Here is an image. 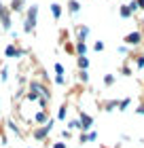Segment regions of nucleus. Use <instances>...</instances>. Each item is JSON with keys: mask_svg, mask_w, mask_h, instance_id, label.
Instances as JSON below:
<instances>
[{"mask_svg": "<svg viewBox=\"0 0 144 148\" xmlns=\"http://www.w3.org/2000/svg\"><path fill=\"white\" fill-rule=\"evenodd\" d=\"M36 15H38V6L32 4L28 13H25V23H23V32H28V34H32L34 32V25H36Z\"/></svg>", "mask_w": 144, "mask_h": 148, "instance_id": "nucleus-1", "label": "nucleus"}, {"mask_svg": "<svg viewBox=\"0 0 144 148\" xmlns=\"http://www.w3.org/2000/svg\"><path fill=\"white\" fill-rule=\"evenodd\" d=\"M30 91L38 93V95L43 97V99H47V102L51 99V93H49V89H47V87H45L43 83H38V80H32V83H30Z\"/></svg>", "mask_w": 144, "mask_h": 148, "instance_id": "nucleus-2", "label": "nucleus"}, {"mask_svg": "<svg viewBox=\"0 0 144 148\" xmlns=\"http://www.w3.org/2000/svg\"><path fill=\"white\" fill-rule=\"evenodd\" d=\"M53 129V121H49L47 125H40L34 129V140H45L47 136H49V131Z\"/></svg>", "mask_w": 144, "mask_h": 148, "instance_id": "nucleus-3", "label": "nucleus"}, {"mask_svg": "<svg viewBox=\"0 0 144 148\" xmlns=\"http://www.w3.org/2000/svg\"><path fill=\"white\" fill-rule=\"evenodd\" d=\"M0 23L4 30H11V15H9V9L2 4V0H0Z\"/></svg>", "mask_w": 144, "mask_h": 148, "instance_id": "nucleus-4", "label": "nucleus"}, {"mask_svg": "<svg viewBox=\"0 0 144 148\" xmlns=\"http://www.w3.org/2000/svg\"><path fill=\"white\" fill-rule=\"evenodd\" d=\"M79 119H81V125H83V133L91 131V125H93V116H89L87 112H79Z\"/></svg>", "mask_w": 144, "mask_h": 148, "instance_id": "nucleus-5", "label": "nucleus"}, {"mask_svg": "<svg viewBox=\"0 0 144 148\" xmlns=\"http://www.w3.org/2000/svg\"><path fill=\"white\" fill-rule=\"evenodd\" d=\"M34 123H36V125H47V123H49V114H47V110H38L36 114H34Z\"/></svg>", "mask_w": 144, "mask_h": 148, "instance_id": "nucleus-6", "label": "nucleus"}, {"mask_svg": "<svg viewBox=\"0 0 144 148\" xmlns=\"http://www.w3.org/2000/svg\"><path fill=\"white\" fill-rule=\"evenodd\" d=\"M125 42H129V45H138V42H142V34H140V32H132V34L125 36Z\"/></svg>", "mask_w": 144, "mask_h": 148, "instance_id": "nucleus-7", "label": "nucleus"}, {"mask_svg": "<svg viewBox=\"0 0 144 148\" xmlns=\"http://www.w3.org/2000/svg\"><path fill=\"white\" fill-rule=\"evenodd\" d=\"M76 38H79V42H85V38L89 36V28L87 25H81V28H76Z\"/></svg>", "mask_w": 144, "mask_h": 148, "instance_id": "nucleus-8", "label": "nucleus"}, {"mask_svg": "<svg viewBox=\"0 0 144 148\" xmlns=\"http://www.w3.org/2000/svg\"><path fill=\"white\" fill-rule=\"evenodd\" d=\"M21 49H15V47H13V45H9V47H6V49H4V55H9V57H19V55H21Z\"/></svg>", "mask_w": 144, "mask_h": 148, "instance_id": "nucleus-9", "label": "nucleus"}, {"mask_svg": "<svg viewBox=\"0 0 144 148\" xmlns=\"http://www.w3.org/2000/svg\"><path fill=\"white\" fill-rule=\"evenodd\" d=\"M95 140H98V133H95V131L81 133V142H95Z\"/></svg>", "mask_w": 144, "mask_h": 148, "instance_id": "nucleus-10", "label": "nucleus"}, {"mask_svg": "<svg viewBox=\"0 0 144 148\" xmlns=\"http://www.w3.org/2000/svg\"><path fill=\"white\" fill-rule=\"evenodd\" d=\"M68 127H70V129H81V131H83V125H81V119H72V121H68Z\"/></svg>", "mask_w": 144, "mask_h": 148, "instance_id": "nucleus-11", "label": "nucleus"}, {"mask_svg": "<svg viewBox=\"0 0 144 148\" xmlns=\"http://www.w3.org/2000/svg\"><path fill=\"white\" fill-rule=\"evenodd\" d=\"M51 13H53V17H55V19H59V17H61V6H59L57 2H53V4H51Z\"/></svg>", "mask_w": 144, "mask_h": 148, "instance_id": "nucleus-12", "label": "nucleus"}, {"mask_svg": "<svg viewBox=\"0 0 144 148\" xmlns=\"http://www.w3.org/2000/svg\"><path fill=\"white\" fill-rule=\"evenodd\" d=\"M68 9H70V13L74 15V13H79V9H81V4L76 2V0H70V2H68Z\"/></svg>", "mask_w": 144, "mask_h": 148, "instance_id": "nucleus-13", "label": "nucleus"}, {"mask_svg": "<svg viewBox=\"0 0 144 148\" xmlns=\"http://www.w3.org/2000/svg\"><path fill=\"white\" fill-rule=\"evenodd\" d=\"M79 68H81V70H87V68H89V59H87L85 55L79 57Z\"/></svg>", "mask_w": 144, "mask_h": 148, "instance_id": "nucleus-14", "label": "nucleus"}, {"mask_svg": "<svg viewBox=\"0 0 144 148\" xmlns=\"http://www.w3.org/2000/svg\"><path fill=\"white\" fill-rule=\"evenodd\" d=\"M76 53H79V57H83L85 53H87V45L85 42H79L76 45Z\"/></svg>", "mask_w": 144, "mask_h": 148, "instance_id": "nucleus-15", "label": "nucleus"}, {"mask_svg": "<svg viewBox=\"0 0 144 148\" xmlns=\"http://www.w3.org/2000/svg\"><path fill=\"white\" fill-rule=\"evenodd\" d=\"M114 108H119V99H110V102H106V110L108 112L114 110Z\"/></svg>", "mask_w": 144, "mask_h": 148, "instance_id": "nucleus-16", "label": "nucleus"}, {"mask_svg": "<svg viewBox=\"0 0 144 148\" xmlns=\"http://www.w3.org/2000/svg\"><path fill=\"white\" fill-rule=\"evenodd\" d=\"M21 6H23V0H13V2H11L13 11H21Z\"/></svg>", "mask_w": 144, "mask_h": 148, "instance_id": "nucleus-17", "label": "nucleus"}, {"mask_svg": "<svg viewBox=\"0 0 144 148\" xmlns=\"http://www.w3.org/2000/svg\"><path fill=\"white\" fill-rule=\"evenodd\" d=\"M121 17H132V9L123 4V6H121Z\"/></svg>", "mask_w": 144, "mask_h": 148, "instance_id": "nucleus-18", "label": "nucleus"}, {"mask_svg": "<svg viewBox=\"0 0 144 148\" xmlns=\"http://www.w3.org/2000/svg\"><path fill=\"white\" fill-rule=\"evenodd\" d=\"M129 104H132V99H129V97H125V99H121V102H119V110H125V108H127Z\"/></svg>", "mask_w": 144, "mask_h": 148, "instance_id": "nucleus-19", "label": "nucleus"}, {"mask_svg": "<svg viewBox=\"0 0 144 148\" xmlns=\"http://www.w3.org/2000/svg\"><path fill=\"white\" fill-rule=\"evenodd\" d=\"M104 85H108V87L114 85V76H112V74H106V76H104Z\"/></svg>", "mask_w": 144, "mask_h": 148, "instance_id": "nucleus-20", "label": "nucleus"}, {"mask_svg": "<svg viewBox=\"0 0 144 148\" xmlns=\"http://www.w3.org/2000/svg\"><path fill=\"white\" fill-rule=\"evenodd\" d=\"M6 125L11 127V131H13V133H17V136H19V133H21V131H19V127H17L15 123H13V121H9V123H6Z\"/></svg>", "mask_w": 144, "mask_h": 148, "instance_id": "nucleus-21", "label": "nucleus"}, {"mask_svg": "<svg viewBox=\"0 0 144 148\" xmlns=\"http://www.w3.org/2000/svg\"><path fill=\"white\" fill-rule=\"evenodd\" d=\"M57 119H59V121H64V119H66V106H61V108H59V112H57Z\"/></svg>", "mask_w": 144, "mask_h": 148, "instance_id": "nucleus-22", "label": "nucleus"}, {"mask_svg": "<svg viewBox=\"0 0 144 148\" xmlns=\"http://www.w3.org/2000/svg\"><path fill=\"white\" fill-rule=\"evenodd\" d=\"M93 51H104V42H102V40H98V42L93 45Z\"/></svg>", "mask_w": 144, "mask_h": 148, "instance_id": "nucleus-23", "label": "nucleus"}, {"mask_svg": "<svg viewBox=\"0 0 144 148\" xmlns=\"http://www.w3.org/2000/svg\"><path fill=\"white\" fill-rule=\"evenodd\" d=\"M0 78H2L4 83H6V78H9V70H6V68H2V70H0Z\"/></svg>", "mask_w": 144, "mask_h": 148, "instance_id": "nucleus-24", "label": "nucleus"}, {"mask_svg": "<svg viewBox=\"0 0 144 148\" xmlns=\"http://www.w3.org/2000/svg\"><path fill=\"white\" fill-rule=\"evenodd\" d=\"M55 74H57V76L64 74V66H61V64H55Z\"/></svg>", "mask_w": 144, "mask_h": 148, "instance_id": "nucleus-25", "label": "nucleus"}, {"mask_svg": "<svg viewBox=\"0 0 144 148\" xmlns=\"http://www.w3.org/2000/svg\"><path fill=\"white\" fill-rule=\"evenodd\" d=\"M136 66H138V68H140V70L144 68V55H140L138 59H136Z\"/></svg>", "mask_w": 144, "mask_h": 148, "instance_id": "nucleus-26", "label": "nucleus"}, {"mask_svg": "<svg viewBox=\"0 0 144 148\" xmlns=\"http://www.w3.org/2000/svg\"><path fill=\"white\" fill-rule=\"evenodd\" d=\"M81 80H83V83H87V80H89V74H87L85 70H81Z\"/></svg>", "mask_w": 144, "mask_h": 148, "instance_id": "nucleus-27", "label": "nucleus"}, {"mask_svg": "<svg viewBox=\"0 0 144 148\" xmlns=\"http://www.w3.org/2000/svg\"><path fill=\"white\" fill-rule=\"evenodd\" d=\"M55 83H57V85H64L66 78H64V76H57V74H55Z\"/></svg>", "mask_w": 144, "mask_h": 148, "instance_id": "nucleus-28", "label": "nucleus"}, {"mask_svg": "<svg viewBox=\"0 0 144 148\" xmlns=\"http://www.w3.org/2000/svg\"><path fill=\"white\" fill-rule=\"evenodd\" d=\"M51 148H66V144H64V142H55Z\"/></svg>", "mask_w": 144, "mask_h": 148, "instance_id": "nucleus-29", "label": "nucleus"}, {"mask_svg": "<svg viewBox=\"0 0 144 148\" xmlns=\"http://www.w3.org/2000/svg\"><path fill=\"white\" fill-rule=\"evenodd\" d=\"M121 72H123V74H125V76H127V74H132V70H129V68H127V66H123V68H121Z\"/></svg>", "mask_w": 144, "mask_h": 148, "instance_id": "nucleus-30", "label": "nucleus"}, {"mask_svg": "<svg viewBox=\"0 0 144 148\" xmlns=\"http://www.w3.org/2000/svg\"><path fill=\"white\" fill-rule=\"evenodd\" d=\"M136 112H138V114H144V104H140L138 108H136Z\"/></svg>", "mask_w": 144, "mask_h": 148, "instance_id": "nucleus-31", "label": "nucleus"}, {"mask_svg": "<svg viewBox=\"0 0 144 148\" xmlns=\"http://www.w3.org/2000/svg\"><path fill=\"white\" fill-rule=\"evenodd\" d=\"M136 2H138V6H140V9H144V0H136Z\"/></svg>", "mask_w": 144, "mask_h": 148, "instance_id": "nucleus-32", "label": "nucleus"}]
</instances>
